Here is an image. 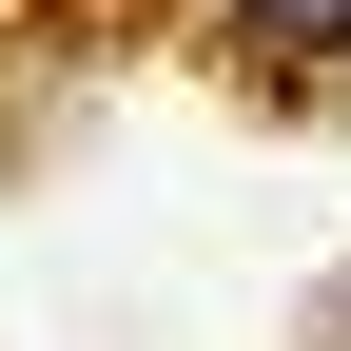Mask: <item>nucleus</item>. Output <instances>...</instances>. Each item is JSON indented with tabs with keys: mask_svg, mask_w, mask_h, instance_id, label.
<instances>
[{
	"mask_svg": "<svg viewBox=\"0 0 351 351\" xmlns=\"http://www.w3.org/2000/svg\"><path fill=\"white\" fill-rule=\"evenodd\" d=\"M254 39H293V59H351V0H254Z\"/></svg>",
	"mask_w": 351,
	"mask_h": 351,
	"instance_id": "f257e3e1",
	"label": "nucleus"
}]
</instances>
